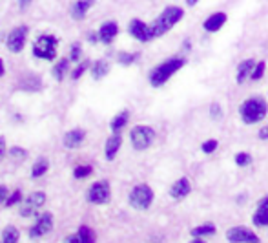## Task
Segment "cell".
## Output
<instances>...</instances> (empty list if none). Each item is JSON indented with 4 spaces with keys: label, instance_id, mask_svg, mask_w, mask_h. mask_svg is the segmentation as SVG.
Masks as SVG:
<instances>
[{
    "label": "cell",
    "instance_id": "obj_19",
    "mask_svg": "<svg viewBox=\"0 0 268 243\" xmlns=\"http://www.w3.org/2000/svg\"><path fill=\"white\" fill-rule=\"evenodd\" d=\"M91 6H93V0H77V2L72 6L73 18H75V20H80V18H84V15L88 13V9Z\"/></svg>",
    "mask_w": 268,
    "mask_h": 243
},
{
    "label": "cell",
    "instance_id": "obj_44",
    "mask_svg": "<svg viewBox=\"0 0 268 243\" xmlns=\"http://www.w3.org/2000/svg\"><path fill=\"white\" fill-rule=\"evenodd\" d=\"M197 2H199V0H186V4H188V6H195Z\"/></svg>",
    "mask_w": 268,
    "mask_h": 243
},
{
    "label": "cell",
    "instance_id": "obj_15",
    "mask_svg": "<svg viewBox=\"0 0 268 243\" xmlns=\"http://www.w3.org/2000/svg\"><path fill=\"white\" fill-rule=\"evenodd\" d=\"M117 33H119V26L115 22H104L99 30V40L104 44H110L117 37Z\"/></svg>",
    "mask_w": 268,
    "mask_h": 243
},
{
    "label": "cell",
    "instance_id": "obj_24",
    "mask_svg": "<svg viewBox=\"0 0 268 243\" xmlns=\"http://www.w3.org/2000/svg\"><path fill=\"white\" fill-rule=\"evenodd\" d=\"M77 240L78 243H95V232L89 227H80L77 232Z\"/></svg>",
    "mask_w": 268,
    "mask_h": 243
},
{
    "label": "cell",
    "instance_id": "obj_1",
    "mask_svg": "<svg viewBox=\"0 0 268 243\" xmlns=\"http://www.w3.org/2000/svg\"><path fill=\"white\" fill-rule=\"evenodd\" d=\"M183 15H185V11H183L181 7L177 6L166 7V9L159 15V18L155 20L153 24L150 26V28H152V37H161L164 35V33H168V31L172 30L173 26L183 18Z\"/></svg>",
    "mask_w": 268,
    "mask_h": 243
},
{
    "label": "cell",
    "instance_id": "obj_32",
    "mask_svg": "<svg viewBox=\"0 0 268 243\" xmlns=\"http://www.w3.org/2000/svg\"><path fill=\"white\" fill-rule=\"evenodd\" d=\"M20 200H22V192H20V190H15V192H13V194L7 198L6 205H7V207H11V205H17Z\"/></svg>",
    "mask_w": 268,
    "mask_h": 243
},
{
    "label": "cell",
    "instance_id": "obj_38",
    "mask_svg": "<svg viewBox=\"0 0 268 243\" xmlns=\"http://www.w3.org/2000/svg\"><path fill=\"white\" fill-rule=\"evenodd\" d=\"M7 198H9V190H7L4 185H0V205H2V203H6Z\"/></svg>",
    "mask_w": 268,
    "mask_h": 243
},
{
    "label": "cell",
    "instance_id": "obj_26",
    "mask_svg": "<svg viewBox=\"0 0 268 243\" xmlns=\"http://www.w3.org/2000/svg\"><path fill=\"white\" fill-rule=\"evenodd\" d=\"M70 62H72V61H68V59H62V61H59L57 64H55V68H53L55 79H57V81L64 79L66 72H68V68H70Z\"/></svg>",
    "mask_w": 268,
    "mask_h": 243
},
{
    "label": "cell",
    "instance_id": "obj_2",
    "mask_svg": "<svg viewBox=\"0 0 268 243\" xmlns=\"http://www.w3.org/2000/svg\"><path fill=\"white\" fill-rule=\"evenodd\" d=\"M186 61L181 59V57H173V59H168L162 64H159L157 68H153V72L150 73V84L152 86H162L166 82L173 73L179 72L181 68L185 66Z\"/></svg>",
    "mask_w": 268,
    "mask_h": 243
},
{
    "label": "cell",
    "instance_id": "obj_12",
    "mask_svg": "<svg viewBox=\"0 0 268 243\" xmlns=\"http://www.w3.org/2000/svg\"><path fill=\"white\" fill-rule=\"evenodd\" d=\"M130 33L133 39H137L141 42H148V40L153 39L152 37V28L148 24H144L143 20H139V18H133L130 22Z\"/></svg>",
    "mask_w": 268,
    "mask_h": 243
},
{
    "label": "cell",
    "instance_id": "obj_28",
    "mask_svg": "<svg viewBox=\"0 0 268 243\" xmlns=\"http://www.w3.org/2000/svg\"><path fill=\"white\" fill-rule=\"evenodd\" d=\"M91 172H93V168H91L89 164H80V166H77V168L73 170V176H75V179H84V177H88Z\"/></svg>",
    "mask_w": 268,
    "mask_h": 243
},
{
    "label": "cell",
    "instance_id": "obj_36",
    "mask_svg": "<svg viewBox=\"0 0 268 243\" xmlns=\"http://www.w3.org/2000/svg\"><path fill=\"white\" fill-rule=\"evenodd\" d=\"M210 116H212V119H219V117L223 116V110H221V106L217 103L212 104V108H210Z\"/></svg>",
    "mask_w": 268,
    "mask_h": 243
},
{
    "label": "cell",
    "instance_id": "obj_16",
    "mask_svg": "<svg viewBox=\"0 0 268 243\" xmlns=\"http://www.w3.org/2000/svg\"><path fill=\"white\" fill-rule=\"evenodd\" d=\"M225 22H227V15H225V13H214L212 17H208L204 20L203 28L208 31V33H215V31H219L221 28H223Z\"/></svg>",
    "mask_w": 268,
    "mask_h": 243
},
{
    "label": "cell",
    "instance_id": "obj_43",
    "mask_svg": "<svg viewBox=\"0 0 268 243\" xmlns=\"http://www.w3.org/2000/svg\"><path fill=\"white\" fill-rule=\"evenodd\" d=\"M183 46H185V51H190V40H185Z\"/></svg>",
    "mask_w": 268,
    "mask_h": 243
},
{
    "label": "cell",
    "instance_id": "obj_13",
    "mask_svg": "<svg viewBox=\"0 0 268 243\" xmlns=\"http://www.w3.org/2000/svg\"><path fill=\"white\" fill-rule=\"evenodd\" d=\"M120 145H122V137L119 135V132H114V135L106 141V148H104V156H106L108 161H114Z\"/></svg>",
    "mask_w": 268,
    "mask_h": 243
},
{
    "label": "cell",
    "instance_id": "obj_39",
    "mask_svg": "<svg viewBox=\"0 0 268 243\" xmlns=\"http://www.w3.org/2000/svg\"><path fill=\"white\" fill-rule=\"evenodd\" d=\"M4 154H6V139L4 135H0V161L4 159Z\"/></svg>",
    "mask_w": 268,
    "mask_h": 243
},
{
    "label": "cell",
    "instance_id": "obj_45",
    "mask_svg": "<svg viewBox=\"0 0 268 243\" xmlns=\"http://www.w3.org/2000/svg\"><path fill=\"white\" fill-rule=\"evenodd\" d=\"M259 203H263V205H268V196H267V198H263V200L259 201Z\"/></svg>",
    "mask_w": 268,
    "mask_h": 243
},
{
    "label": "cell",
    "instance_id": "obj_11",
    "mask_svg": "<svg viewBox=\"0 0 268 243\" xmlns=\"http://www.w3.org/2000/svg\"><path fill=\"white\" fill-rule=\"evenodd\" d=\"M44 203H46V194H44V192H33V194L26 200V203L22 205V208H20V216L30 218V216H33V214L38 212V208H40Z\"/></svg>",
    "mask_w": 268,
    "mask_h": 243
},
{
    "label": "cell",
    "instance_id": "obj_37",
    "mask_svg": "<svg viewBox=\"0 0 268 243\" xmlns=\"http://www.w3.org/2000/svg\"><path fill=\"white\" fill-rule=\"evenodd\" d=\"M78 57H80V46H78V44H75V46H73V49H72V55H70V61H72V62L78 61Z\"/></svg>",
    "mask_w": 268,
    "mask_h": 243
},
{
    "label": "cell",
    "instance_id": "obj_4",
    "mask_svg": "<svg viewBox=\"0 0 268 243\" xmlns=\"http://www.w3.org/2000/svg\"><path fill=\"white\" fill-rule=\"evenodd\" d=\"M33 55L38 59H46V61H55L57 55V39L53 35H42L38 37L33 44Z\"/></svg>",
    "mask_w": 268,
    "mask_h": 243
},
{
    "label": "cell",
    "instance_id": "obj_46",
    "mask_svg": "<svg viewBox=\"0 0 268 243\" xmlns=\"http://www.w3.org/2000/svg\"><path fill=\"white\" fill-rule=\"evenodd\" d=\"M191 243H204V242H201V240H193Z\"/></svg>",
    "mask_w": 268,
    "mask_h": 243
},
{
    "label": "cell",
    "instance_id": "obj_20",
    "mask_svg": "<svg viewBox=\"0 0 268 243\" xmlns=\"http://www.w3.org/2000/svg\"><path fill=\"white\" fill-rule=\"evenodd\" d=\"M18 238H20V232L17 227L9 225L2 231V243H18Z\"/></svg>",
    "mask_w": 268,
    "mask_h": 243
},
{
    "label": "cell",
    "instance_id": "obj_10",
    "mask_svg": "<svg viewBox=\"0 0 268 243\" xmlns=\"http://www.w3.org/2000/svg\"><path fill=\"white\" fill-rule=\"evenodd\" d=\"M227 238L230 243H261L254 232L244 227H232L227 232Z\"/></svg>",
    "mask_w": 268,
    "mask_h": 243
},
{
    "label": "cell",
    "instance_id": "obj_3",
    "mask_svg": "<svg viewBox=\"0 0 268 243\" xmlns=\"http://www.w3.org/2000/svg\"><path fill=\"white\" fill-rule=\"evenodd\" d=\"M239 114H241V117H243V121L246 122V124H254V122H259L267 117L268 106L263 99L252 97V99H246V101L241 104Z\"/></svg>",
    "mask_w": 268,
    "mask_h": 243
},
{
    "label": "cell",
    "instance_id": "obj_9",
    "mask_svg": "<svg viewBox=\"0 0 268 243\" xmlns=\"http://www.w3.org/2000/svg\"><path fill=\"white\" fill-rule=\"evenodd\" d=\"M53 229V216L49 212L42 214L40 218L37 219V223L30 229V238L31 240H38V238H44L49 231Z\"/></svg>",
    "mask_w": 268,
    "mask_h": 243
},
{
    "label": "cell",
    "instance_id": "obj_27",
    "mask_svg": "<svg viewBox=\"0 0 268 243\" xmlns=\"http://www.w3.org/2000/svg\"><path fill=\"white\" fill-rule=\"evenodd\" d=\"M215 232V227L212 223H206V225H201V227H195V229H191V236H208V234H214Z\"/></svg>",
    "mask_w": 268,
    "mask_h": 243
},
{
    "label": "cell",
    "instance_id": "obj_41",
    "mask_svg": "<svg viewBox=\"0 0 268 243\" xmlns=\"http://www.w3.org/2000/svg\"><path fill=\"white\" fill-rule=\"evenodd\" d=\"M30 4H31V0H18V6H20V9H26Z\"/></svg>",
    "mask_w": 268,
    "mask_h": 243
},
{
    "label": "cell",
    "instance_id": "obj_42",
    "mask_svg": "<svg viewBox=\"0 0 268 243\" xmlns=\"http://www.w3.org/2000/svg\"><path fill=\"white\" fill-rule=\"evenodd\" d=\"M2 75H4V61L0 59V77H2Z\"/></svg>",
    "mask_w": 268,
    "mask_h": 243
},
{
    "label": "cell",
    "instance_id": "obj_33",
    "mask_svg": "<svg viewBox=\"0 0 268 243\" xmlns=\"http://www.w3.org/2000/svg\"><path fill=\"white\" fill-rule=\"evenodd\" d=\"M250 161H252V156H248V154H237V156H235V163H237L239 166H246Z\"/></svg>",
    "mask_w": 268,
    "mask_h": 243
},
{
    "label": "cell",
    "instance_id": "obj_18",
    "mask_svg": "<svg viewBox=\"0 0 268 243\" xmlns=\"http://www.w3.org/2000/svg\"><path fill=\"white\" fill-rule=\"evenodd\" d=\"M254 68H256V62L252 61V59H246V61H243L241 64H239L237 68V82L241 84V82H244V81L248 79V77H252V72H254Z\"/></svg>",
    "mask_w": 268,
    "mask_h": 243
},
{
    "label": "cell",
    "instance_id": "obj_34",
    "mask_svg": "<svg viewBox=\"0 0 268 243\" xmlns=\"http://www.w3.org/2000/svg\"><path fill=\"white\" fill-rule=\"evenodd\" d=\"M86 70H88V64H86V62H80V64L77 66V70H75V72L72 73V79L77 81L78 77H80V75H82V73L86 72Z\"/></svg>",
    "mask_w": 268,
    "mask_h": 243
},
{
    "label": "cell",
    "instance_id": "obj_8",
    "mask_svg": "<svg viewBox=\"0 0 268 243\" xmlns=\"http://www.w3.org/2000/svg\"><path fill=\"white\" fill-rule=\"evenodd\" d=\"M26 39H28V28L26 26H18L7 35V49L13 51V53H20L22 48L26 44Z\"/></svg>",
    "mask_w": 268,
    "mask_h": 243
},
{
    "label": "cell",
    "instance_id": "obj_5",
    "mask_svg": "<svg viewBox=\"0 0 268 243\" xmlns=\"http://www.w3.org/2000/svg\"><path fill=\"white\" fill-rule=\"evenodd\" d=\"M153 201V190L148 185H137L130 192V205L137 210H146Z\"/></svg>",
    "mask_w": 268,
    "mask_h": 243
},
{
    "label": "cell",
    "instance_id": "obj_25",
    "mask_svg": "<svg viewBox=\"0 0 268 243\" xmlns=\"http://www.w3.org/2000/svg\"><path fill=\"white\" fill-rule=\"evenodd\" d=\"M128 119H130V112H126V110H124V112H120L119 116L114 117V121H112V124H110V126H112V130H114V132H120V128L128 122Z\"/></svg>",
    "mask_w": 268,
    "mask_h": 243
},
{
    "label": "cell",
    "instance_id": "obj_29",
    "mask_svg": "<svg viewBox=\"0 0 268 243\" xmlns=\"http://www.w3.org/2000/svg\"><path fill=\"white\" fill-rule=\"evenodd\" d=\"M9 156H11V159H15V161H22V159H26L28 152H26L24 148H20V146H13L11 150H9Z\"/></svg>",
    "mask_w": 268,
    "mask_h": 243
},
{
    "label": "cell",
    "instance_id": "obj_7",
    "mask_svg": "<svg viewBox=\"0 0 268 243\" xmlns=\"http://www.w3.org/2000/svg\"><path fill=\"white\" fill-rule=\"evenodd\" d=\"M110 183L108 181H97L93 183L88 190V201L89 203H95V205H102V203H108L110 201Z\"/></svg>",
    "mask_w": 268,
    "mask_h": 243
},
{
    "label": "cell",
    "instance_id": "obj_30",
    "mask_svg": "<svg viewBox=\"0 0 268 243\" xmlns=\"http://www.w3.org/2000/svg\"><path fill=\"white\" fill-rule=\"evenodd\" d=\"M137 59V53H119V62L120 64H124V66H128V64H131V62Z\"/></svg>",
    "mask_w": 268,
    "mask_h": 243
},
{
    "label": "cell",
    "instance_id": "obj_6",
    "mask_svg": "<svg viewBox=\"0 0 268 243\" xmlns=\"http://www.w3.org/2000/svg\"><path fill=\"white\" fill-rule=\"evenodd\" d=\"M130 139L135 150H146V148L153 143L155 132L150 126H143V124H141V126H135L131 130Z\"/></svg>",
    "mask_w": 268,
    "mask_h": 243
},
{
    "label": "cell",
    "instance_id": "obj_31",
    "mask_svg": "<svg viewBox=\"0 0 268 243\" xmlns=\"http://www.w3.org/2000/svg\"><path fill=\"white\" fill-rule=\"evenodd\" d=\"M263 73H265V62H257L256 68H254V72H252V77H250V79L259 81V79L263 77Z\"/></svg>",
    "mask_w": 268,
    "mask_h": 243
},
{
    "label": "cell",
    "instance_id": "obj_40",
    "mask_svg": "<svg viewBox=\"0 0 268 243\" xmlns=\"http://www.w3.org/2000/svg\"><path fill=\"white\" fill-rule=\"evenodd\" d=\"M259 139H268V124L259 130Z\"/></svg>",
    "mask_w": 268,
    "mask_h": 243
},
{
    "label": "cell",
    "instance_id": "obj_21",
    "mask_svg": "<svg viewBox=\"0 0 268 243\" xmlns=\"http://www.w3.org/2000/svg\"><path fill=\"white\" fill-rule=\"evenodd\" d=\"M268 223V205H263L259 203V208H257V212L254 214V225L257 227H263Z\"/></svg>",
    "mask_w": 268,
    "mask_h": 243
},
{
    "label": "cell",
    "instance_id": "obj_23",
    "mask_svg": "<svg viewBox=\"0 0 268 243\" xmlns=\"http://www.w3.org/2000/svg\"><path fill=\"white\" fill-rule=\"evenodd\" d=\"M48 166H49L48 159H44V158L37 159L35 164H33V168H31V176H33V177H40V176H44V174L48 172Z\"/></svg>",
    "mask_w": 268,
    "mask_h": 243
},
{
    "label": "cell",
    "instance_id": "obj_17",
    "mask_svg": "<svg viewBox=\"0 0 268 243\" xmlns=\"http://www.w3.org/2000/svg\"><path fill=\"white\" fill-rule=\"evenodd\" d=\"M86 139V134L82 130H72L64 135V146L66 148H78Z\"/></svg>",
    "mask_w": 268,
    "mask_h": 243
},
{
    "label": "cell",
    "instance_id": "obj_22",
    "mask_svg": "<svg viewBox=\"0 0 268 243\" xmlns=\"http://www.w3.org/2000/svg\"><path fill=\"white\" fill-rule=\"evenodd\" d=\"M110 72V66H108L106 61H97L93 66H91V75H93V79H102V77H106V73Z\"/></svg>",
    "mask_w": 268,
    "mask_h": 243
},
{
    "label": "cell",
    "instance_id": "obj_35",
    "mask_svg": "<svg viewBox=\"0 0 268 243\" xmlns=\"http://www.w3.org/2000/svg\"><path fill=\"white\" fill-rule=\"evenodd\" d=\"M217 148V141H214V139H210V141H206V143H203V152H206V154H212Z\"/></svg>",
    "mask_w": 268,
    "mask_h": 243
},
{
    "label": "cell",
    "instance_id": "obj_14",
    "mask_svg": "<svg viewBox=\"0 0 268 243\" xmlns=\"http://www.w3.org/2000/svg\"><path fill=\"white\" fill-rule=\"evenodd\" d=\"M190 181L186 179V177H181L179 181L173 183L172 190H170V196H172L173 200H183V198H186V196L190 194Z\"/></svg>",
    "mask_w": 268,
    "mask_h": 243
}]
</instances>
